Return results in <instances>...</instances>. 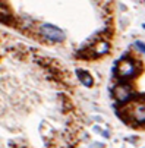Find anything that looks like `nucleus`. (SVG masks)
Wrapping results in <instances>:
<instances>
[{"instance_id": "5", "label": "nucleus", "mask_w": 145, "mask_h": 148, "mask_svg": "<svg viewBox=\"0 0 145 148\" xmlns=\"http://www.w3.org/2000/svg\"><path fill=\"white\" fill-rule=\"evenodd\" d=\"M78 73H79V79L82 81V84H84L85 87H91L92 85V76H90V73L81 72V71H78Z\"/></svg>"}, {"instance_id": "1", "label": "nucleus", "mask_w": 145, "mask_h": 148, "mask_svg": "<svg viewBox=\"0 0 145 148\" xmlns=\"http://www.w3.org/2000/svg\"><path fill=\"white\" fill-rule=\"evenodd\" d=\"M40 31H41V34H43L44 38H47L49 41H53V43H59V41L65 40V32L56 25L44 24V25H41Z\"/></svg>"}, {"instance_id": "7", "label": "nucleus", "mask_w": 145, "mask_h": 148, "mask_svg": "<svg viewBox=\"0 0 145 148\" xmlns=\"http://www.w3.org/2000/svg\"><path fill=\"white\" fill-rule=\"evenodd\" d=\"M135 47H136L141 53H144V51H145V49H144V43H142V41H136V43H135Z\"/></svg>"}, {"instance_id": "2", "label": "nucleus", "mask_w": 145, "mask_h": 148, "mask_svg": "<svg viewBox=\"0 0 145 148\" xmlns=\"http://www.w3.org/2000/svg\"><path fill=\"white\" fill-rule=\"evenodd\" d=\"M116 72H117V76L120 79H128V78H132L136 73V66H135L133 62H131L128 59H123L117 63Z\"/></svg>"}, {"instance_id": "4", "label": "nucleus", "mask_w": 145, "mask_h": 148, "mask_svg": "<svg viewBox=\"0 0 145 148\" xmlns=\"http://www.w3.org/2000/svg\"><path fill=\"white\" fill-rule=\"evenodd\" d=\"M114 94H116V98L119 101H126L132 95V91H131V87L129 85H119V87H116Z\"/></svg>"}, {"instance_id": "6", "label": "nucleus", "mask_w": 145, "mask_h": 148, "mask_svg": "<svg viewBox=\"0 0 145 148\" xmlns=\"http://www.w3.org/2000/svg\"><path fill=\"white\" fill-rule=\"evenodd\" d=\"M107 50H109V44L106 43V41H100V43L97 44V47H95V51H97V54L107 53Z\"/></svg>"}, {"instance_id": "3", "label": "nucleus", "mask_w": 145, "mask_h": 148, "mask_svg": "<svg viewBox=\"0 0 145 148\" xmlns=\"http://www.w3.org/2000/svg\"><path fill=\"white\" fill-rule=\"evenodd\" d=\"M131 110L128 112L129 113V117L138 123H142L144 122V103H135L133 106H131L129 107Z\"/></svg>"}]
</instances>
